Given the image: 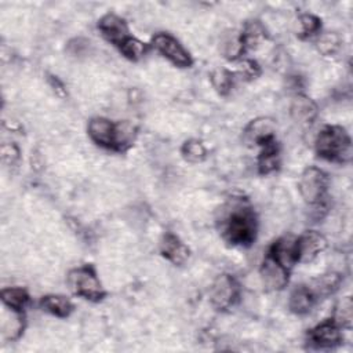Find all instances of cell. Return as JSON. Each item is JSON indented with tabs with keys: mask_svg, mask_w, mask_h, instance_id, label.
I'll return each mask as SVG.
<instances>
[{
	"mask_svg": "<svg viewBox=\"0 0 353 353\" xmlns=\"http://www.w3.org/2000/svg\"><path fill=\"white\" fill-rule=\"evenodd\" d=\"M218 222L222 237L232 245L250 247L256 239V215L251 204L243 197L229 200L222 207Z\"/></svg>",
	"mask_w": 353,
	"mask_h": 353,
	"instance_id": "cell-1",
	"label": "cell"
},
{
	"mask_svg": "<svg viewBox=\"0 0 353 353\" xmlns=\"http://www.w3.org/2000/svg\"><path fill=\"white\" fill-rule=\"evenodd\" d=\"M87 131L94 143L114 152L128 150L138 135V130L131 121L120 120L114 123L106 117H92L88 121Z\"/></svg>",
	"mask_w": 353,
	"mask_h": 353,
	"instance_id": "cell-2",
	"label": "cell"
},
{
	"mask_svg": "<svg viewBox=\"0 0 353 353\" xmlns=\"http://www.w3.org/2000/svg\"><path fill=\"white\" fill-rule=\"evenodd\" d=\"M314 149L328 161L347 163L352 159V139L341 125H325L316 137Z\"/></svg>",
	"mask_w": 353,
	"mask_h": 353,
	"instance_id": "cell-3",
	"label": "cell"
},
{
	"mask_svg": "<svg viewBox=\"0 0 353 353\" xmlns=\"http://www.w3.org/2000/svg\"><path fill=\"white\" fill-rule=\"evenodd\" d=\"M66 283L74 295L91 302H98L106 295L95 269L90 265H83L69 270Z\"/></svg>",
	"mask_w": 353,
	"mask_h": 353,
	"instance_id": "cell-4",
	"label": "cell"
},
{
	"mask_svg": "<svg viewBox=\"0 0 353 353\" xmlns=\"http://www.w3.org/2000/svg\"><path fill=\"white\" fill-rule=\"evenodd\" d=\"M298 189L302 199L309 205H320L327 194L328 176L319 167L310 165L302 171L298 181Z\"/></svg>",
	"mask_w": 353,
	"mask_h": 353,
	"instance_id": "cell-5",
	"label": "cell"
},
{
	"mask_svg": "<svg viewBox=\"0 0 353 353\" xmlns=\"http://www.w3.org/2000/svg\"><path fill=\"white\" fill-rule=\"evenodd\" d=\"M240 296V285L237 280L228 274L222 273L215 277L210 287V302L215 310L226 312L232 309Z\"/></svg>",
	"mask_w": 353,
	"mask_h": 353,
	"instance_id": "cell-6",
	"label": "cell"
},
{
	"mask_svg": "<svg viewBox=\"0 0 353 353\" xmlns=\"http://www.w3.org/2000/svg\"><path fill=\"white\" fill-rule=\"evenodd\" d=\"M152 46L160 52L164 58H167L171 63L178 68H190L193 59L190 54L185 50V47L171 34L168 33H157L152 37Z\"/></svg>",
	"mask_w": 353,
	"mask_h": 353,
	"instance_id": "cell-7",
	"label": "cell"
},
{
	"mask_svg": "<svg viewBox=\"0 0 353 353\" xmlns=\"http://www.w3.org/2000/svg\"><path fill=\"white\" fill-rule=\"evenodd\" d=\"M327 248V239L316 232L306 230L298 239H295V258L296 263L312 262Z\"/></svg>",
	"mask_w": 353,
	"mask_h": 353,
	"instance_id": "cell-8",
	"label": "cell"
},
{
	"mask_svg": "<svg viewBox=\"0 0 353 353\" xmlns=\"http://www.w3.org/2000/svg\"><path fill=\"white\" fill-rule=\"evenodd\" d=\"M290 269L277 262L272 255L266 254L263 262L259 268V276L262 284L269 291H280L283 290L290 279Z\"/></svg>",
	"mask_w": 353,
	"mask_h": 353,
	"instance_id": "cell-9",
	"label": "cell"
},
{
	"mask_svg": "<svg viewBox=\"0 0 353 353\" xmlns=\"http://www.w3.org/2000/svg\"><path fill=\"white\" fill-rule=\"evenodd\" d=\"M309 342L320 349H331L339 346L342 343V332L341 327L332 320H325L312 328L307 334Z\"/></svg>",
	"mask_w": 353,
	"mask_h": 353,
	"instance_id": "cell-10",
	"label": "cell"
},
{
	"mask_svg": "<svg viewBox=\"0 0 353 353\" xmlns=\"http://www.w3.org/2000/svg\"><path fill=\"white\" fill-rule=\"evenodd\" d=\"M244 141L250 145L262 146L276 141V123L270 117H258L251 120L244 130Z\"/></svg>",
	"mask_w": 353,
	"mask_h": 353,
	"instance_id": "cell-11",
	"label": "cell"
},
{
	"mask_svg": "<svg viewBox=\"0 0 353 353\" xmlns=\"http://www.w3.org/2000/svg\"><path fill=\"white\" fill-rule=\"evenodd\" d=\"M98 29L102 36L117 48L130 37L127 22L117 14L108 12L98 21Z\"/></svg>",
	"mask_w": 353,
	"mask_h": 353,
	"instance_id": "cell-12",
	"label": "cell"
},
{
	"mask_svg": "<svg viewBox=\"0 0 353 353\" xmlns=\"http://www.w3.org/2000/svg\"><path fill=\"white\" fill-rule=\"evenodd\" d=\"M160 252L167 261L176 266L183 265L190 255L188 245L178 236L170 232L164 233L160 240Z\"/></svg>",
	"mask_w": 353,
	"mask_h": 353,
	"instance_id": "cell-13",
	"label": "cell"
},
{
	"mask_svg": "<svg viewBox=\"0 0 353 353\" xmlns=\"http://www.w3.org/2000/svg\"><path fill=\"white\" fill-rule=\"evenodd\" d=\"M291 117L295 123L301 125H310L317 117L316 102L305 94H296L290 106Z\"/></svg>",
	"mask_w": 353,
	"mask_h": 353,
	"instance_id": "cell-14",
	"label": "cell"
},
{
	"mask_svg": "<svg viewBox=\"0 0 353 353\" xmlns=\"http://www.w3.org/2000/svg\"><path fill=\"white\" fill-rule=\"evenodd\" d=\"M317 299L319 298L316 296L310 285L299 284L290 294L288 307L295 314H306L313 309Z\"/></svg>",
	"mask_w": 353,
	"mask_h": 353,
	"instance_id": "cell-15",
	"label": "cell"
},
{
	"mask_svg": "<svg viewBox=\"0 0 353 353\" xmlns=\"http://www.w3.org/2000/svg\"><path fill=\"white\" fill-rule=\"evenodd\" d=\"M280 165V149L277 141H272L261 146L258 154V171L262 175H268L276 171Z\"/></svg>",
	"mask_w": 353,
	"mask_h": 353,
	"instance_id": "cell-16",
	"label": "cell"
},
{
	"mask_svg": "<svg viewBox=\"0 0 353 353\" xmlns=\"http://www.w3.org/2000/svg\"><path fill=\"white\" fill-rule=\"evenodd\" d=\"M40 307L47 313L57 316L59 319H66L73 312V303L63 295L50 294L40 299Z\"/></svg>",
	"mask_w": 353,
	"mask_h": 353,
	"instance_id": "cell-17",
	"label": "cell"
},
{
	"mask_svg": "<svg viewBox=\"0 0 353 353\" xmlns=\"http://www.w3.org/2000/svg\"><path fill=\"white\" fill-rule=\"evenodd\" d=\"M219 50L222 52V55L229 59V61H236L239 59L243 52L245 51V47L243 44L240 32L236 30H226L222 36H221V41H219Z\"/></svg>",
	"mask_w": 353,
	"mask_h": 353,
	"instance_id": "cell-18",
	"label": "cell"
},
{
	"mask_svg": "<svg viewBox=\"0 0 353 353\" xmlns=\"http://www.w3.org/2000/svg\"><path fill=\"white\" fill-rule=\"evenodd\" d=\"M240 36L244 47L254 50L258 48L261 43L266 39V32L263 25L258 19H250L244 23Z\"/></svg>",
	"mask_w": 353,
	"mask_h": 353,
	"instance_id": "cell-19",
	"label": "cell"
},
{
	"mask_svg": "<svg viewBox=\"0 0 353 353\" xmlns=\"http://www.w3.org/2000/svg\"><path fill=\"white\" fill-rule=\"evenodd\" d=\"M1 301L7 309L23 312L29 302V294L22 287H8L1 290Z\"/></svg>",
	"mask_w": 353,
	"mask_h": 353,
	"instance_id": "cell-20",
	"label": "cell"
},
{
	"mask_svg": "<svg viewBox=\"0 0 353 353\" xmlns=\"http://www.w3.org/2000/svg\"><path fill=\"white\" fill-rule=\"evenodd\" d=\"M339 285H341V276L338 273L330 272L317 277L312 283L310 288L313 290L317 298H321V296H328L334 294L339 288Z\"/></svg>",
	"mask_w": 353,
	"mask_h": 353,
	"instance_id": "cell-21",
	"label": "cell"
},
{
	"mask_svg": "<svg viewBox=\"0 0 353 353\" xmlns=\"http://www.w3.org/2000/svg\"><path fill=\"white\" fill-rule=\"evenodd\" d=\"M181 154L182 157L192 164L203 163L207 157V148L200 139H188L181 146Z\"/></svg>",
	"mask_w": 353,
	"mask_h": 353,
	"instance_id": "cell-22",
	"label": "cell"
},
{
	"mask_svg": "<svg viewBox=\"0 0 353 353\" xmlns=\"http://www.w3.org/2000/svg\"><path fill=\"white\" fill-rule=\"evenodd\" d=\"M332 320L341 328H346V330L352 328V323H353V305H352V298L350 296L342 298L335 305Z\"/></svg>",
	"mask_w": 353,
	"mask_h": 353,
	"instance_id": "cell-23",
	"label": "cell"
},
{
	"mask_svg": "<svg viewBox=\"0 0 353 353\" xmlns=\"http://www.w3.org/2000/svg\"><path fill=\"white\" fill-rule=\"evenodd\" d=\"M211 84L215 88V91L221 95H226L230 92L233 83H234V77L233 73L228 69L223 68H218L215 70H212L211 76H210Z\"/></svg>",
	"mask_w": 353,
	"mask_h": 353,
	"instance_id": "cell-24",
	"label": "cell"
},
{
	"mask_svg": "<svg viewBox=\"0 0 353 353\" xmlns=\"http://www.w3.org/2000/svg\"><path fill=\"white\" fill-rule=\"evenodd\" d=\"M119 50H120V52H121L127 59H130V61H138V59H141V58L146 54L148 46H146L143 41L138 40L137 37L130 36V37L119 47Z\"/></svg>",
	"mask_w": 353,
	"mask_h": 353,
	"instance_id": "cell-25",
	"label": "cell"
},
{
	"mask_svg": "<svg viewBox=\"0 0 353 353\" xmlns=\"http://www.w3.org/2000/svg\"><path fill=\"white\" fill-rule=\"evenodd\" d=\"M341 46H342V40L334 32H325V33L320 34V37L317 40V50L325 57L335 55L338 52V50L341 48Z\"/></svg>",
	"mask_w": 353,
	"mask_h": 353,
	"instance_id": "cell-26",
	"label": "cell"
},
{
	"mask_svg": "<svg viewBox=\"0 0 353 353\" xmlns=\"http://www.w3.org/2000/svg\"><path fill=\"white\" fill-rule=\"evenodd\" d=\"M298 19H299V25H301L299 36L302 39L312 37L313 34L319 33L321 29V19L313 14H301Z\"/></svg>",
	"mask_w": 353,
	"mask_h": 353,
	"instance_id": "cell-27",
	"label": "cell"
},
{
	"mask_svg": "<svg viewBox=\"0 0 353 353\" xmlns=\"http://www.w3.org/2000/svg\"><path fill=\"white\" fill-rule=\"evenodd\" d=\"M239 74L241 77H244L245 80H252L261 74V68H259L258 62L254 59H243L240 62Z\"/></svg>",
	"mask_w": 353,
	"mask_h": 353,
	"instance_id": "cell-28",
	"label": "cell"
},
{
	"mask_svg": "<svg viewBox=\"0 0 353 353\" xmlns=\"http://www.w3.org/2000/svg\"><path fill=\"white\" fill-rule=\"evenodd\" d=\"M1 159L6 164L14 165L19 159V149L14 143H4L1 146Z\"/></svg>",
	"mask_w": 353,
	"mask_h": 353,
	"instance_id": "cell-29",
	"label": "cell"
},
{
	"mask_svg": "<svg viewBox=\"0 0 353 353\" xmlns=\"http://www.w3.org/2000/svg\"><path fill=\"white\" fill-rule=\"evenodd\" d=\"M48 83L52 87V90L55 91V94H58L59 97H65L66 91H65V85L59 81V79L57 76H50L48 77Z\"/></svg>",
	"mask_w": 353,
	"mask_h": 353,
	"instance_id": "cell-30",
	"label": "cell"
}]
</instances>
